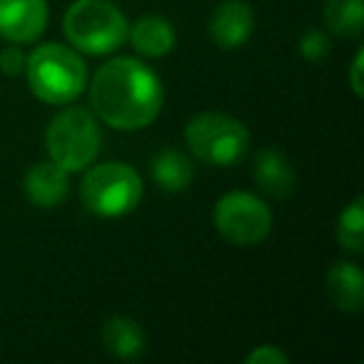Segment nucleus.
<instances>
[{
    "mask_svg": "<svg viewBox=\"0 0 364 364\" xmlns=\"http://www.w3.org/2000/svg\"><path fill=\"white\" fill-rule=\"evenodd\" d=\"M255 182L262 193L272 198H287L294 188V170L282 152L267 147L255 157Z\"/></svg>",
    "mask_w": 364,
    "mask_h": 364,
    "instance_id": "obj_12",
    "label": "nucleus"
},
{
    "mask_svg": "<svg viewBox=\"0 0 364 364\" xmlns=\"http://www.w3.org/2000/svg\"><path fill=\"white\" fill-rule=\"evenodd\" d=\"M48 26L46 0H0V36L11 43H33Z\"/></svg>",
    "mask_w": 364,
    "mask_h": 364,
    "instance_id": "obj_8",
    "label": "nucleus"
},
{
    "mask_svg": "<svg viewBox=\"0 0 364 364\" xmlns=\"http://www.w3.org/2000/svg\"><path fill=\"white\" fill-rule=\"evenodd\" d=\"M329 38L324 36L322 31H309L302 36V41H299V55L307 58V60L312 63H319L322 58L329 55Z\"/></svg>",
    "mask_w": 364,
    "mask_h": 364,
    "instance_id": "obj_18",
    "label": "nucleus"
},
{
    "mask_svg": "<svg viewBox=\"0 0 364 364\" xmlns=\"http://www.w3.org/2000/svg\"><path fill=\"white\" fill-rule=\"evenodd\" d=\"M362 63H364V50H357L352 63V73H349V82H352V90L357 97H362Z\"/></svg>",
    "mask_w": 364,
    "mask_h": 364,
    "instance_id": "obj_21",
    "label": "nucleus"
},
{
    "mask_svg": "<svg viewBox=\"0 0 364 364\" xmlns=\"http://www.w3.org/2000/svg\"><path fill=\"white\" fill-rule=\"evenodd\" d=\"M245 362H247V364H287L289 357L282 352V349L267 344V347H257V349H255V352L250 354Z\"/></svg>",
    "mask_w": 364,
    "mask_h": 364,
    "instance_id": "obj_20",
    "label": "nucleus"
},
{
    "mask_svg": "<svg viewBox=\"0 0 364 364\" xmlns=\"http://www.w3.org/2000/svg\"><path fill=\"white\" fill-rule=\"evenodd\" d=\"M68 41L87 55H105L125 43L127 21L110 0H75L63 21Z\"/></svg>",
    "mask_w": 364,
    "mask_h": 364,
    "instance_id": "obj_3",
    "label": "nucleus"
},
{
    "mask_svg": "<svg viewBox=\"0 0 364 364\" xmlns=\"http://www.w3.org/2000/svg\"><path fill=\"white\" fill-rule=\"evenodd\" d=\"M90 102L105 125L115 130H140L160 115L162 85L140 60L115 58L95 73Z\"/></svg>",
    "mask_w": 364,
    "mask_h": 364,
    "instance_id": "obj_1",
    "label": "nucleus"
},
{
    "mask_svg": "<svg viewBox=\"0 0 364 364\" xmlns=\"http://www.w3.org/2000/svg\"><path fill=\"white\" fill-rule=\"evenodd\" d=\"M26 195L36 208H58L68 195V172L53 160L36 162L26 175Z\"/></svg>",
    "mask_w": 364,
    "mask_h": 364,
    "instance_id": "obj_10",
    "label": "nucleus"
},
{
    "mask_svg": "<svg viewBox=\"0 0 364 364\" xmlns=\"http://www.w3.org/2000/svg\"><path fill=\"white\" fill-rule=\"evenodd\" d=\"M324 23L339 38H359L364 31V0H327Z\"/></svg>",
    "mask_w": 364,
    "mask_h": 364,
    "instance_id": "obj_16",
    "label": "nucleus"
},
{
    "mask_svg": "<svg viewBox=\"0 0 364 364\" xmlns=\"http://www.w3.org/2000/svg\"><path fill=\"white\" fill-rule=\"evenodd\" d=\"M102 342L117 359H137L145 349V334L132 317L117 314L102 327Z\"/></svg>",
    "mask_w": 364,
    "mask_h": 364,
    "instance_id": "obj_14",
    "label": "nucleus"
},
{
    "mask_svg": "<svg viewBox=\"0 0 364 364\" xmlns=\"http://www.w3.org/2000/svg\"><path fill=\"white\" fill-rule=\"evenodd\" d=\"M46 145L50 160L65 172L85 170L100 152V127L82 107H68L53 117Z\"/></svg>",
    "mask_w": 364,
    "mask_h": 364,
    "instance_id": "obj_6",
    "label": "nucleus"
},
{
    "mask_svg": "<svg viewBox=\"0 0 364 364\" xmlns=\"http://www.w3.org/2000/svg\"><path fill=\"white\" fill-rule=\"evenodd\" d=\"M26 73L31 90L50 105L73 102L85 90L87 82V68L82 58L58 43L36 48L26 63Z\"/></svg>",
    "mask_w": 364,
    "mask_h": 364,
    "instance_id": "obj_2",
    "label": "nucleus"
},
{
    "mask_svg": "<svg viewBox=\"0 0 364 364\" xmlns=\"http://www.w3.org/2000/svg\"><path fill=\"white\" fill-rule=\"evenodd\" d=\"M195 177V167L188 157L177 150H162L152 160V180L167 193H182L190 188Z\"/></svg>",
    "mask_w": 364,
    "mask_h": 364,
    "instance_id": "obj_15",
    "label": "nucleus"
},
{
    "mask_svg": "<svg viewBox=\"0 0 364 364\" xmlns=\"http://www.w3.org/2000/svg\"><path fill=\"white\" fill-rule=\"evenodd\" d=\"M85 208L97 218H122L140 205L142 180L130 165L102 162L85 175L80 185Z\"/></svg>",
    "mask_w": 364,
    "mask_h": 364,
    "instance_id": "obj_4",
    "label": "nucleus"
},
{
    "mask_svg": "<svg viewBox=\"0 0 364 364\" xmlns=\"http://www.w3.org/2000/svg\"><path fill=\"white\" fill-rule=\"evenodd\" d=\"M324 292L329 302L342 312H359L364 302V274L354 264H334L324 279Z\"/></svg>",
    "mask_w": 364,
    "mask_h": 364,
    "instance_id": "obj_11",
    "label": "nucleus"
},
{
    "mask_svg": "<svg viewBox=\"0 0 364 364\" xmlns=\"http://www.w3.org/2000/svg\"><path fill=\"white\" fill-rule=\"evenodd\" d=\"M362 237H364V213H362V198H357L339 215L337 240L344 250L362 252Z\"/></svg>",
    "mask_w": 364,
    "mask_h": 364,
    "instance_id": "obj_17",
    "label": "nucleus"
},
{
    "mask_svg": "<svg viewBox=\"0 0 364 364\" xmlns=\"http://www.w3.org/2000/svg\"><path fill=\"white\" fill-rule=\"evenodd\" d=\"M185 140L198 160L215 167L235 165L250 147V132L240 120L223 112L195 115L185 127Z\"/></svg>",
    "mask_w": 364,
    "mask_h": 364,
    "instance_id": "obj_5",
    "label": "nucleus"
},
{
    "mask_svg": "<svg viewBox=\"0 0 364 364\" xmlns=\"http://www.w3.org/2000/svg\"><path fill=\"white\" fill-rule=\"evenodd\" d=\"M26 63L28 58L23 55L21 48H6V50H0V70L6 73V75H21L26 70Z\"/></svg>",
    "mask_w": 364,
    "mask_h": 364,
    "instance_id": "obj_19",
    "label": "nucleus"
},
{
    "mask_svg": "<svg viewBox=\"0 0 364 364\" xmlns=\"http://www.w3.org/2000/svg\"><path fill=\"white\" fill-rule=\"evenodd\" d=\"M215 228L228 242L237 247L259 245L272 230V213L259 198L250 193H228L218 200Z\"/></svg>",
    "mask_w": 364,
    "mask_h": 364,
    "instance_id": "obj_7",
    "label": "nucleus"
},
{
    "mask_svg": "<svg viewBox=\"0 0 364 364\" xmlns=\"http://www.w3.org/2000/svg\"><path fill=\"white\" fill-rule=\"evenodd\" d=\"M127 36L135 50L145 58H162L175 48V28L157 16L140 18L135 26L127 28Z\"/></svg>",
    "mask_w": 364,
    "mask_h": 364,
    "instance_id": "obj_13",
    "label": "nucleus"
},
{
    "mask_svg": "<svg viewBox=\"0 0 364 364\" xmlns=\"http://www.w3.org/2000/svg\"><path fill=\"white\" fill-rule=\"evenodd\" d=\"M255 16L245 0H225L210 18V36L223 50H235L252 36Z\"/></svg>",
    "mask_w": 364,
    "mask_h": 364,
    "instance_id": "obj_9",
    "label": "nucleus"
}]
</instances>
